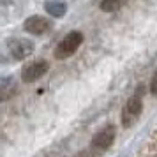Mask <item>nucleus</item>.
<instances>
[{"instance_id": "11", "label": "nucleus", "mask_w": 157, "mask_h": 157, "mask_svg": "<svg viewBox=\"0 0 157 157\" xmlns=\"http://www.w3.org/2000/svg\"><path fill=\"white\" fill-rule=\"evenodd\" d=\"M74 157H94L90 152H81V154H78V155H74Z\"/></svg>"}, {"instance_id": "10", "label": "nucleus", "mask_w": 157, "mask_h": 157, "mask_svg": "<svg viewBox=\"0 0 157 157\" xmlns=\"http://www.w3.org/2000/svg\"><path fill=\"white\" fill-rule=\"evenodd\" d=\"M150 92L154 94V95H157V71L152 76V81H150Z\"/></svg>"}, {"instance_id": "4", "label": "nucleus", "mask_w": 157, "mask_h": 157, "mask_svg": "<svg viewBox=\"0 0 157 157\" xmlns=\"http://www.w3.org/2000/svg\"><path fill=\"white\" fill-rule=\"evenodd\" d=\"M7 50L11 53V57L14 60H25L27 57H30L36 46L32 41L29 39H21V37H14V39H9L7 41Z\"/></svg>"}, {"instance_id": "1", "label": "nucleus", "mask_w": 157, "mask_h": 157, "mask_svg": "<svg viewBox=\"0 0 157 157\" xmlns=\"http://www.w3.org/2000/svg\"><path fill=\"white\" fill-rule=\"evenodd\" d=\"M115 136H117V131H115V125H111V124L104 125L99 132H95V136L90 141V150L94 155H101L106 150H109V147L115 141Z\"/></svg>"}, {"instance_id": "5", "label": "nucleus", "mask_w": 157, "mask_h": 157, "mask_svg": "<svg viewBox=\"0 0 157 157\" xmlns=\"http://www.w3.org/2000/svg\"><path fill=\"white\" fill-rule=\"evenodd\" d=\"M48 69H50V64L46 60H36L32 64L25 65L21 71L23 83H34V81H37L39 78H43L44 74L48 72Z\"/></svg>"}, {"instance_id": "2", "label": "nucleus", "mask_w": 157, "mask_h": 157, "mask_svg": "<svg viewBox=\"0 0 157 157\" xmlns=\"http://www.w3.org/2000/svg\"><path fill=\"white\" fill-rule=\"evenodd\" d=\"M81 43H83V34H81V32H78V30L69 32V34L58 43L57 50H55V58H58V60L69 58L71 55H74V53L78 51Z\"/></svg>"}, {"instance_id": "9", "label": "nucleus", "mask_w": 157, "mask_h": 157, "mask_svg": "<svg viewBox=\"0 0 157 157\" xmlns=\"http://www.w3.org/2000/svg\"><path fill=\"white\" fill-rule=\"evenodd\" d=\"M122 7V0H102L101 2V11L104 13H117Z\"/></svg>"}, {"instance_id": "8", "label": "nucleus", "mask_w": 157, "mask_h": 157, "mask_svg": "<svg viewBox=\"0 0 157 157\" xmlns=\"http://www.w3.org/2000/svg\"><path fill=\"white\" fill-rule=\"evenodd\" d=\"M16 94V81L11 76H4L0 79V99L9 101Z\"/></svg>"}, {"instance_id": "7", "label": "nucleus", "mask_w": 157, "mask_h": 157, "mask_svg": "<svg viewBox=\"0 0 157 157\" xmlns=\"http://www.w3.org/2000/svg\"><path fill=\"white\" fill-rule=\"evenodd\" d=\"M44 11L53 18H64L67 13V4L64 0H46Z\"/></svg>"}, {"instance_id": "12", "label": "nucleus", "mask_w": 157, "mask_h": 157, "mask_svg": "<svg viewBox=\"0 0 157 157\" xmlns=\"http://www.w3.org/2000/svg\"><path fill=\"white\" fill-rule=\"evenodd\" d=\"M11 2H13V0H0V4H2V6H4V7H6V6H9V4H11Z\"/></svg>"}, {"instance_id": "6", "label": "nucleus", "mask_w": 157, "mask_h": 157, "mask_svg": "<svg viewBox=\"0 0 157 157\" xmlns=\"http://www.w3.org/2000/svg\"><path fill=\"white\" fill-rule=\"evenodd\" d=\"M51 29V23L43 16H30L23 21V30L32 36H43Z\"/></svg>"}, {"instance_id": "3", "label": "nucleus", "mask_w": 157, "mask_h": 157, "mask_svg": "<svg viewBox=\"0 0 157 157\" xmlns=\"http://www.w3.org/2000/svg\"><path fill=\"white\" fill-rule=\"evenodd\" d=\"M141 113H143V101H141V97L136 94V95H132V97L124 104V108H122V125L125 129L132 127L136 122L140 120Z\"/></svg>"}]
</instances>
